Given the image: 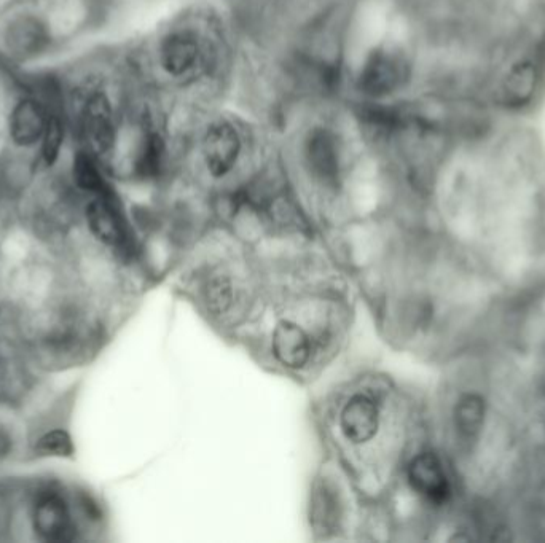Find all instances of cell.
<instances>
[{
  "label": "cell",
  "mask_w": 545,
  "mask_h": 543,
  "mask_svg": "<svg viewBox=\"0 0 545 543\" xmlns=\"http://www.w3.org/2000/svg\"><path fill=\"white\" fill-rule=\"evenodd\" d=\"M34 523L40 536L51 542H66L74 534L69 508L56 494H47L37 502Z\"/></svg>",
  "instance_id": "obj_9"
},
{
  "label": "cell",
  "mask_w": 545,
  "mask_h": 543,
  "mask_svg": "<svg viewBox=\"0 0 545 543\" xmlns=\"http://www.w3.org/2000/svg\"><path fill=\"white\" fill-rule=\"evenodd\" d=\"M337 426L348 445L369 446L385 427L383 403L372 392H353L338 410Z\"/></svg>",
  "instance_id": "obj_2"
},
{
  "label": "cell",
  "mask_w": 545,
  "mask_h": 543,
  "mask_svg": "<svg viewBox=\"0 0 545 543\" xmlns=\"http://www.w3.org/2000/svg\"><path fill=\"white\" fill-rule=\"evenodd\" d=\"M407 59L396 48L380 47L365 59L359 75V88L370 98H383L407 82Z\"/></svg>",
  "instance_id": "obj_5"
},
{
  "label": "cell",
  "mask_w": 545,
  "mask_h": 543,
  "mask_svg": "<svg viewBox=\"0 0 545 543\" xmlns=\"http://www.w3.org/2000/svg\"><path fill=\"white\" fill-rule=\"evenodd\" d=\"M74 179L82 190L107 196V185L95 160L88 153H79L74 160Z\"/></svg>",
  "instance_id": "obj_17"
},
{
  "label": "cell",
  "mask_w": 545,
  "mask_h": 543,
  "mask_svg": "<svg viewBox=\"0 0 545 543\" xmlns=\"http://www.w3.org/2000/svg\"><path fill=\"white\" fill-rule=\"evenodd\" d=\"M203 155L214 177L227 176L240 155V137L227 123H217L204 136Z\"/></svg>",
  "instance_id": "obj_6"
},
{
  "label": "cell",
  "mask_w": 545,
  "mask_h": 543,
  "mask_svg": "<svg viewBox=\"0 0 545 543\" xmlns=\"http://www.w3.org/2000/svg\"><path fill=\"white\" fill-rule=\"evenodd\" d=\"M362 123L375 136H389L404 125V117L399 110L391 107L369 106L361 112Z\"/></svg>",
  "instance_id": "obj_16"
},
{
  "label": "cell",
  "mask_w": 545,
  "mask_h": 543,
  "mask_svg": "<svg viewBox=\"0 0 545 543\" xmlns=\"http://www.w3.org/2000/svg\"><path fill=\"white\" fill-rule=\"evenodd\" d=\"M5 42L13 55L31 58L50 45V34L47 26L34 16H21L8 26Z\"/></svg>",
  "instance_id": "obj_11"
},
{
  "label": "cell",
  "mask_w": 545,
  "mask_h": 543,
  "mask_svg": "<svg viewBox=\"0 0 545 543\" xmlns=\"http://www.w3.org/2000/svg\"><path fill=\"white\" fill-rule=\"evenodd\" d=\"M448 426L456 453L464 461L482 453L498 429L496 410L488 392L480 386L459 389L451 400Z\"/></svg>",
  "instance_id": "obj_1"
},
{
  "label": "cell",
  "mask_w": 545,
  "mask_h": 543,
  "mask_svg": "<svg viewBox=\"0 0 545 543\" xmlns=\"http://www.w3.org/2000/svg\"><path fill=\"white\" fill-rule=\"evenodd\" d=\"M198 58V43L189 34L177 32L166 37L161 45V64L173 75L185 74Z\"/></svg>",
  "instance_id": "obj_13"
},
{
  "label": "cell",
  "mask_w": 545,
  "mask_h": 543,
  "mask_svg": "<svg viewBox=\"0 0 545 543\" xmlns=\"http://www.w3.org/2000/svg\"><path fill=\"white\" fill-rule=\"evenodd\" d=\"M83 133L93 152L107 155L114 149L115 126L109 101L104 94H93L83 109Z\"/></svg>",
  "instance_id": "obj_7"
},
{
  "label": "cell",
  "mask_w": 545,
  "mask_h": 543,
  "mask_svg": "<svg viewBox=\"0 0 545 543\" xmlns=\"http://www.w3.org/2000/svg\"><path fill=\"white\" fill-rule=\"evenodd\" d=\"M165 161V142L158 134H147L139 147L134 169L141 177H155L163 168Z\"/></svg>",
  "instance_id": "obj_15"
},
{
  "label": "cell",
  "mask_w": 545,
  "mask_h": 543,
  "mask_svg": "<svg viewBox=\"0 0 545 543\" xmlns=\"http://www.w3.org/2000/svg\"><path fill=\"white\" fill-rule=\"evenodd\" d=\"M324 338L308 322L284 317L271 333V354L279 365L298 372L311 365L321 351Z\"/></svg>",
  "instance_id": "obj_3"
},
{
  "label": "cell",
  "mask_w": 545,
  "mask_h": 543,
  "mask_svg": "<svg viewBox=\"0 0 545 543\" xmlns=\"http://www.w3.org/2000/svg\"><path fill=\"white\" fill-rule=\"evenodd\" d=\"M87 217L91 230L104 243L118 246L125 241V227L109 196H99L93 201L88 206Z\"/></svg>",
  "instance_id": "obj_12"
},
{
  "label": "cell",
  "mask_w": 545,
  "mask_h": 543,
  "mask_svg": "<svg viewBox=\"0 0 545 543\" xmlns=\"http://www.w3.org/2000/svg\"><path fill=\"white\" fill-rule=\"evenodd\" d=\"M306 161L311 172L324 184L332 185L340 174L337 137L329 129L316 128L306 139Z\"/></svg>",
  "instance_id": "obj_8"
},
{
  "label": "cell",
  "mask_w": 545,
  "mask_h": 543,
  "mask_svg": "<svg viewBox=\"0 0 545 543\" xmlns=\"http://www.w3.org/2000/svg\"><path fill=\"white\" fill-rule=\"evenodd\" d=\"M48 114L36 99H24L13 109L10 117V136L20 147H31L42 141L47 129Z\"/></svg>",
  "instance_id": "obj_10"
},
{
  "label": "cell",
  "mask_w": 545,
  "mask_h": 543,
  "mask_svg": "<svg viewBox=\"0 0 545 543\" xmlns=\"http://www.w3.org/2000/svg\"><path fill=\"white\" fill-rule=\"evenodd\" d=\"M37 451L44 456L66 458V456H71L74 446H72L71 437L66 432L55 430V432H50L40 438L37 443Z\"/></svg>",
  "instance_id": "obj_19"
},
{
  "label": "cell",
  "mask_w": 545,
  "mask_h": 543,
  "mask_svg": "<svg viewBox=\"0 0 545 543\" xmlns=\"http://www.w3.org/2000/svg\"><path fill=\"white\" fill-rule=\"evenodd\" d=\"M63 141V120L56 112H53V114L48 115L47 129H45L44 137H42V157H44L47 165H53L58 160Z\"/></svg>",
  "instance_id": "obj_18"
},
{
  "label": "cell",
  "mask_w": 545,
  "mask_h": 543,
  "mask_svg": "<svg viewBox=\"0 0 545 543\" xmlns=\"http://www.w3.org/2000/svg\"><path fill=\"white\" fill-rule=\"evenodd\" d=\"M405 473L413 493L431 507L444 508L455 499V480L444 459L436 451L416 453L408 462Z\"/></svg>",
  "instance_id": "obj_4"
},
{
  "label": "cell",
  "mask_w": 545,
  "mask_h": 543,
  "mask_svg": "<svg viewBox=\"0 0 545 543\" xmlns=\"http://www.w3.org/2000/svg\"><path fill=\"white\" fill-rule=\"evenodd\" d=\"M201 297H203L204 305L208 308L209 313L214 316H224L235 308L238 292L230 279V274L225 271H214L204 279L203 286H201Z\"/></svg>",
  "instance_id": "obj_14"
}]
</instances>
